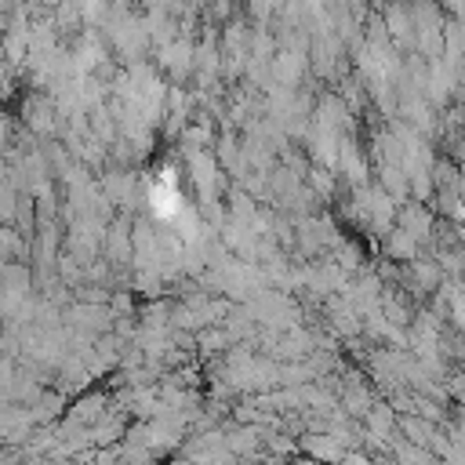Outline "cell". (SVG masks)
<instances>
[{"label": "cell", "instance_id": "6da1fadb", "mask_svg": "<svg viewBox=\"0 0 465 465\" xmlns=\"http://www.w3.org/2000/svg\"><path fill=\"white\" fill-rule=\"evenodd\" d=\"M381 22H385L389 36H392L400 47H403V44H414L418 29H414V15H411V4H403V0H389V4L381 7Z\"/></svg>", "mask_w": 465, "mask_h": 465}, {"label": "cell", "instance_id": "7a4b0ae2", "mask_svg": "<svg viewBox=\"0 0 465 465\" xmlns=\"http://www.w3.org/2000/svg\"><path fill=\"white\" fill-rule=\"evenodd\" d=\"M160 65L182 80V76H185V73L196 65V47H193L189 40L174 36L171 44H163V47H160Z\"/></svg>", "mask_w": 465, "mask_h": 465}, {"label": "cell", "instance_id": "3957f363", "mask_svg": "<svg viewBox=\"0 0 465 465\" xmlns=\"http://www.w3.org/2000/svg\"><path fill=\"white\" fill-rule=\"evenodd\" d=\"M272 73H276V80H283V84L302 80V73H305V51H302V47H283V51L272 58Z\"/></svg>", "mask_w": 465, "mask_h": 465}, {"label": "cell", "instance_id": "277c9868", "mask_svg": "<svg viewBox=\"0 0 465 465\" xmlns=\"http://www.w3.org/2000/svg\"><path fill=\"white\" fill-rule=\"evenodd\" d=\"M76 7H80L84 25H102L113 11V0H76Z\"/></svg>", "mask_w": 465, "mask_h": 465}, {"label": "cell", "instance_id": "5b68a950", "mask_svg": "<svg viewBox=\"0 0 465 465\" xmlns=\"http://www.w3.org/2000/svg\"><path fill=\"white\" fill-rule=\"evenodd\" d=\"M211 18L232 22V0H211Z\"/></svg>", "mask_w": 465, "mask_h": 465}, {"label": "cell", "instance_id": "8992f818", "mask_svg": "<svg viewBox=\"0 0 465 465\" xmlns=\"http://www.w3.org/2000/svg\"><path fill=\"white\" fill-rule=\"evenodd\" d=\"M440 7H447L454 18H458V15H465V0H440Z\"/></svg>", "mask_w": 465, "mask_h": 465}, {"label": "cell", "instance_id": "52a82bcc", "mask_svg": "<svg viewBox=\"0 0 465 465\" xmlns=\"http://www.w3.org/2000/svg\"><path fill=\"white\" fill-rule=\"evenodd\" d=\"M40 4H44V7H47V11H54V7H58V4H62V0H40Z\"/></svg>", "mask_w": 465, "mask_h": 465}]
</instances>
